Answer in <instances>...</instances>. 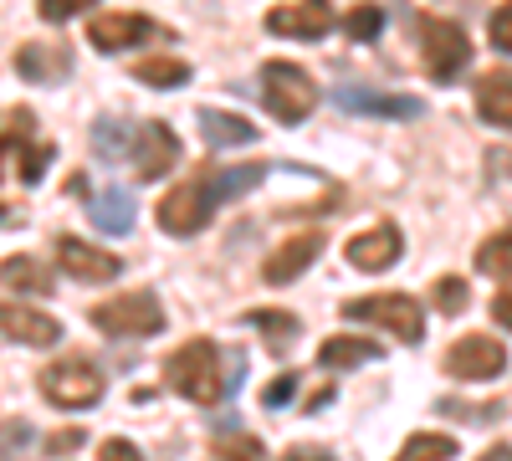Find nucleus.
Wrapping results in <instances>:
<instances>
[{"label": "nucleus", "mask_w": 512, "mask_h": 461, "mask_svg": "<svg viewBox=\"0 0 512 461\" xmlns=\"http://www.w3.org/2000/svg\"><path fill=\"white\" fill-rule=\"evenodd\" d=\"M164 385L185 395L190 405H221L226 395V364H221V344L216 339H185L175 354L164 359Z\"/></svg>", "instance_id": "nucleus-1"}, {"label": "nucleus", "mask_w": 512, "mask_h": 461, "mask_svg": "<svg viewBox=\"0 0 512 461\" xmlns=\"http://www.w3.org/2000/svg\"><path fill=\"white\" fill-rule=\"evenodd\" d=\"M103 369L88 354H62L41 369V400L57 410H93L103 400Z\"/></svg>", "instance_id": "nucleus-2"}, {"label": "nucleus", "mask_w": 512, "mask_h": 461, "mask_svg": "<svg viewBox=\"0 0 512 461\" xmlns=\"http://www.w3.org/2000/svg\"><path fill=\"white\" fill-rule=\"evenodd\" d=\"M318 98L323 93H318V82H313L308 67H297L287 57L262 67V103H267V113L277 123H287V129H292V123H303V118H313Z\"/></svg>", "instance_id": "nucleus-3"}, {"label": "nucleus", "mask_w": 512, "mask_h": 461, "mask_svg": "<svg viewBox=\"0 0 512 461\" xmlns=\"http://www.w3.org/2000/svg\"><path fill=\"white\" fill-rule=\"evenodd\" d=\"M88 323L103 333V339H154L164 328V303L154 298L149 287H134V292H118V298H103Z\"/></svg>", "instance_id": "nucleus-4"}, {"label": "nucleus", "mask_w": 512, "mask_h": 461, "mask_svg": "<svg viewBox=\"0 0 512 461\" xmlns=\"http://www.w3.org/2000/svg\"><path fill=\"white\" fill-rule=\"evenodd\" d=\"M420 67L431 82H456L466 67H472V36H466L456 21L446 16H420Z\"/></svg>", "instance_id": "nucleus-5"}, {"label": "nucleus", "mask_w": 512, "mask_h": 461, "mask_svg": "<svg viewBox=\"0 0 512 461\" xmlns=\"http://www.w3.org/2000/svg\"><path fill=\"white\" fill-rule=\"evenodd\" d=\"M344 318L354 323H374L400 344H420L425 339V308L410 298V292H369V298H349Z\"/></svg>", "instance_id": "nucleus-6"}, {"label": "nucleus", "mask_w": 512, "mask_h": 461, "mask_svg": "<svg viewBox=\"0 0 512 461\" xmlns=\"http://www.w3.org/2000/svg\"><path fill=\"white\" fill-rule=\"evenodd\" d=\"M154 221H159L164 236H200L210 221H216V195H210L205 180H185L154 205Z\"/></svg>", "instance_id": "nucleus-7"}, {"label": "nucleus", "mask_w": 512, "mask_h": 461, "mask_svg": "<svg viewBox=\"0 0 512 461\" xmlns=\"http://www.w3.org/2000/svg\"><path fill=\"white\" fill-rule=\"evenodd\" d=\"M441 369L451 374V380L487 385V380H497V374L507 369V349H502V339H492V333H466V339H456L441 354Z\"/></svg>", "instance_id": "nucleus-8"}, {"label": "nucleus", "mask_w": 512, "mask_h": 461, "mask_svg": "<svg viewBox=\"0 0 512 461\" xmlns=\"http://www.w3.org/2000/svg\"><path fill=\"white\" fill-rule=\"evenodd\" d=\"M134 180H144V185H154V180H164L169 170L180 164V134L169 129V123H139V144H134Z\"/></svg>", "instance_id": "nucleus-9"}, {"label": "nucleus", "mask_w": 512, "mask_h": 461, "mask_svg": "<svg viewBox=\"0 0 512 461\" xmlns=\"http://www.w3.org/2000/svg\"><path fill=\"white\" fill-rule=\"evenodd\" d=\"M344 257H349L359 272H390V267L405 257L400 226H395V221H374V226L354 231V236L344 241Z\"/></svg>", "instance_id": "nucleus-10"}, {"label": "nucleus", "mask_w": 512, "mask_h": 461, "mask_svg": "<svg viewBox=\"0 0 512 461\" xmlns=\"http://www.w3.org/2000/svg\"><path fill=\"white\" fill-rule=\"evenodd\" d=\"M149 36H169L159 21L139 16V11H103L88 21V41L98 52H128V47H144Z\"/></svg>", "instance_id": "nucleus-11"}, {"label": "nucleus", "mask_w": 512, "mask_h": 461, "mask_svg": "<svg viewBox=\"0 0 512 461\" xmlns=\"http://www.w3.org/2000/svg\"><path fill=\"white\" fill-rule=\"evenodd\" d=\"M57 267L72 282H118L123 277V257H113V251L82 241V236H57Z\"/></svg>", "instance_id": "nucleus-12"}, {"label": "nucleus", "mask_w": 512, "mask_h": 461, "mask_svg": "<svg viewBox=\"0 0 512 461\" xmlns=\"http://www.w3.org/2000/svg\"><path fill=\"white\" fill-rule=\"evenodd\" d=\"M333 26V0H287V6L267 11V31L287 41H323Z\"/></svg>", "instance_id": "nucleus-13"}, {"label": "nucleus", "mask_w": 512, "mask_h": 461, "mask_svg": "<svg viewBox=\"0 0 512 461\" xmlns=\"http://www.w3.org/2000/svg\"><path fill=\"white\" fill-rule=\"evenodd\" d=\"M0 339L26 344V349H52V344H62V323L26 303H0Z\"/></svg>", "instance_id": "nucleus-14"}, {"label": "nucleus", "mask_w": 512, "mask_h": 461, "mask_svg": "<svg viewBox=\"0 0 512 461\" xmlns=\"http://www.w3.org/2000/svg\"><path fill=\"white\" fill-rule=\"evenodd\" d=\"M333 103L349 108V113H364V118H390V123H410V118L425 113L420 98H410V93H379V88H338Z\"/></svg>", "instance_id": "nucleus-15"}, {"label": "nucleus", "mask_w": 512, "mask_h": 461, "mask_svg": "<svg viewBox=\"0 0 512 461\" xmlns=\"http://www.w3.org/2000/svg\"><path fill=\"white\" fill-rule=\"evenodd\" d=\"M323 257V236L318 231H303V236H287L272 257L262 262V282L267 287H287V282H297L313 262Z\"/></svg>", "instance_id": "nucleus-16"}, {"label": "nucleus", "mask_w": 512, "mask_h": 461, "mask_svg": "<svg viewBox=\"0 0 512 461\" xmlns=\"http://www.w3.org/2000/svg\"><path fill=\"white\" fill-rule=\"evenodd\" d=\"M477 93V118L487 129H507L512 134V67H492L472 82Z\"/></svg>", "instance_id": "nucleus-17"}, {"label": "nucleus", "mask_w": 512, "mask_h": 461, "mask_svg": "<svg viewBox=\"0 0 512 461\" xmlns=\"http://www.w3.org/2000/svg\"><path fill=\"white\" fill-rule=\"evenodd\" d=\"M379 359H384L379 339H364V333H333V339L318 344L323 369H359V364H379Z\"/></svg>", "instance_id": "nucleus-18"}, {"label": "nucleus", "mask_w": 512, "mask_h": 461, "mask_svg": "<svg viewBox=\"0 0 512 461\" xmlns=\"http://www.w3.org/2000/svg\"><path fill=\"white\" fill-rule=\"evenodd\" d=\"M200 123V139L210 149H236V144H256V123H246L241 113H226V108H200L195 113Z\"/></svg>", "instance_id": "nucleus-19"}, {"label": "nucleus", "mask_w": 512, "mask_h": 461, "mask_svg": "<svg viewBox=\"0 0 512 461\" xmlns=\"http://www.w3.org/2000/svg\"><path fill=\"white\" fill-rule=\"evenodd\" d=\"M67 67H72V57H67V47H57V41H31V47L16 52V72L26 82H62Z\"/></svg>", "instance_id": "nucleus-20"}, {"label": "nucleus", "mask_w": 512, "mask_h": 461, "mask_svg": "<svg viewBox=\"0 0 512 461\" xmlns=\"http://www.w3.org/2000/svg\"><path fill=\"white\" fill-rule=\"evenodd\" d=\"M0 287H11V292H41L47 298L52 292V267L31 257V251H21V257H6L0 262Z\"/></svg>", "instance_id": "nucleus-21"}, {"label": "nucleus", "mask_w": 512, "mask_h": 461, "mask_svg": "<svg viewBox=\"0 0 512 461\" xmlns=\"http://www.w3.org/2000/svg\"><path fill=\"white\" fill-rule=\"evenodd\" d=\"M134 144H139V123L134 118H98L93 123V149L108 159V164H118L123 154H134Z\"/></svg>", "instance_id": "nucleus-22"}, {"label": "nucleus", "mask_w": 512, "mask_h": 461, "mask_svg": "<svg viewBox=\"0 0 512 461\" xmlns=\"http://www.w3.org/2000/svg\"><path fill=\"white\" fill-rule=\"evenodd\" d=\"M262 164H236V170H205L200 180L210 185V195H216V205L221 200H236V195H246V190H256L262 185Z\"/></svg>", "instance_id": "nucleus-23"}, {"label": "nucleus", "mask_w": 512, "mask_h": 461, "mask_svg": "<svg viewBox=\"0 0 512 461\" xmlns=\"http://www.w3.org/2000/svg\"><path fill=\"white\" fill-rule=\"evenodd\" d=\"M93 226L108 231V236H128L134 231V200H128L123 190H103L93 200Z\"/></svg>", "instance_id": "nucleus-24"}, {"label": "nucleus", "mask_w": 512, "mask_h": 461, "mask_svg": "<svg viewBox=\"0 0 512 461\" xmlns=\"http://www.w3.org/2000/svg\"><path fill=\"white\" fill-rule=\"evenodd\" d=\"M246 323H251L256 333H262L272 354H282L287 344H297V333H303L292 313H277V308H256V313H246Z\"/></svg>", "instance_id": "nucleus-25"}, {"label": "nucleus", "mask_w": 512, "mask_h": 461, "mask_svg": "<svg viewBox=\"0 0 512 461\" xmlns=\"http://www.w3.org/2000/svg\"><path fill=\"white\" fill-rule=\"evenodd\" d=\"M205 461H267V446L251 431H226L205 446Z\"/></svg>", "instance_id": "nucleus-26"}, {"label": "nucleus", "mask_w": 512, "mask_h": 461, "mask_svg": "<svg viewBox=\"0 0 512 461\" xmlns=\"http://www.w3.org/2000/svg\"><path fill=\"white\" fill-rule=\"evenodd\" d=\"M134 77L144 82V88H185V82H190V62H180V57H144L134 67Z\"/></svg>", "instance_id": "nucleus-27"}, {"label": "nucleus", "mask_w": 512, "mask_h": 461, "mask_svg": "<svg viewBox=\"0 0 512 461\" xmlns=\"http://www.w3.org/2000/svg\"><path fill=\"white\" fill-rule=\"evenodd\" d=\"M451 456H456V436H446V431H415L400 446L395 461H451Z\"/></svg>", "instance_id": "nucleus-28"}, {"label": "nucleus", "mask_w": 512, "mask_h": 461, "mask_svg": "<svg viewBox=\"0 0 512 461\" xmlns=\"http://www.w3.org/2000/svg\"><path fill=\"white\" fill-rule=\"evenodd\" d=\"M477 272H487V277H512V231L487 236V241L477 246Z\"/></svg>", "instance_id": "nucleus-29"}, {"label": "nucleus", "mask_w": 512, "mask_h": 461, "mask_svg": "<svg viewBox=\"0 0 512 461\" xmlns=\"http://www.w3.org/2000/svg\"><path fill=\"white\" fill-rule=\"evenodd\" d=\"M384 31V11L374 6V0H359V6L344 11V36L349 41H374Z\"/></svg>", "instance_id": "nucleus-30"}, {"label": "nucleus", "mask_w": 512, "mask_h": 461, "mask_svg": "<svg viewBox=\"0 0 512 461\" xmlns=\"http://www.w3.org/2000/svg\"><path fill=\"white\" fill-rule=\"evenodd\" d=\"M31 446H41V441H36V431L26 421H6V426H0V461H21Z\"/></svg>", "instance_id": "nucleus-31"}, {"label": "nucleus", "mask_w": 512, "mask_h": 461, "mask_svg": "<svg viewBox=\"0 0 512 461\" xmlns=\"http://www.w3.org/2000/svg\"><path fill=\"white\" fill-rule=\"evenodd\" d=\"M431 298H436V308H441V313H461L466 303H472V287H466L456 272H446V277H436Z\"/></svg>", "instance_id": "nucleus-32"}, {"label": "nucleus", "mask_w": 512, "mask_h": 461, "mask_svg": "<svg viewBox=\"0 0 512 461\" xmlns=\"http://www.w3.org/2000/svg\"><path fill=\"white\" fill-rule=\"evenodd\" d=\"M31 129H36L31 108H11L6 118H0V149H6V144H26V139H31Z\"/></svg>", "instance_id": "nucleus-33"}, {"label": "nucleus", "mask_w": 512, "mask_h": 461, "mask_svg": "<svg viewBox=\"0 0 512 461\" xmlns=\"http://www.w3.org/2000/svg\"><path fill=\"white\" fill-rule=\"evenodd\" d=\"M487 36H492V47L512 57V0H502V6L487 16Z\"/></svg>", "instance_id": "nucleus-34"}, {"label": "nucleus", "mask_w": 512, "mask_h": 461, "mask_svg": "<svg viewBox=\"0 0 512 461\" xmlns=\"http://www.w3.org/2000/svg\"><path fill=\"white\" fill-rule=\"evenodd\" d=\"M88 6H98V0H36V11H41V21H52V26H62V21H72V16H82Z\"/></svg>", "instance_id": "nucleus-35"}, {"label": "nucleus", "mask_w": 512, "mask_h": 461, "mask_svg": "<svg viewBox=\"0 0 512 461\" xmlns=\"http://www.w3.org/2000/svg\"><path fill=\"white\" fill-rule=\"evenodd\" d=\"M47 159H52V144H41V149H36V144H26V154H21V180H26V185H36L41 175H47Z\"/></svg>", "instance_id": "nucleus-36"}, {"label": "nucleus", "mask_w": 512, "mask_h": 461, "mask_svg": "<svg viewBox=\"0 0 512 461\" xmlns=\"http://www.w3.org/2000/svg\"><path fill=\"white\" fill-rule=\"evenodd\" d=\"M292 395H297V374L287 369V374H277V380H272V385L262 390V405H267V410H282V405H287Z\"/></svg>", "instance_id": "nucleus-37"}, {"label": "nucleus", "mask_w": 512, "mask_h": 461, "mask_svg": "<svg viewBox=\"0 0 512 461\" xmlns=\"http://www.w3.org/2000/svg\"><path fill=\"white\" fill-rule=\"evenodd\" d=\"M98 461H144V456H139V446H134V441L108 436V441L98 446Z\"/></svg>", "instance_id": "nucleus-38"}, {"label": "nucleus", "mask_w": 512, "mask_h": 461, "mask_svg": "<svg viewBox=\"0 0 512 461\" xmlns=\"http://www.w3.org/2000/svg\"><path fill=\"white\" fill-rule=\"evenodd\" d=\"M77 446H82V431H52L47 441H41V451H47V456H67Z\"/></svg>", "instance_id": "nucleus-39"}, {"label": "nucleus", "mask_w": 512, "mask_h": 461, "mask_svg": "<svg viewBox=\"0 0 512 461\" xmlns=\"http://www.w3.org/2000/svg\"><path fill=\"white\" fill-rule=\"evenodd\" d=\"M282 461H333V451L328 446H318V441H303V446H287V456Z\"/></svg>", "instance_id": "nucleus-40"}, {"label": "nucleus", "mask_w": 512, "mask_h": 461, "mask_svg": "<svg viewBox=\"0 0 512 461\" xmlns=\"http://www.w3.org/2000/svg\"><path fill=\"white\" fill-rule=\"evenodd\" d=\"M492 318H497L502 328H512V287H502L497 298H492Z\"/></svg>", "instance_id": "nucleus-41"}, {"label": "nucleus", "mask_w": 512, "mask_h": 461, "mask_svg": "<svg viewBox=\"0 0 512 461\" xmlns=\"http://www.w3.org/2000/svg\"><path fill=\"white\" fill-rule=\"evenodd\" d=\"M323 405H333V385H328V390H318V395H313V405H308V410H323Z\"/></svg>", "instance_id": "nucleus-42"}, {"label": "nucleus", "mask_w": 512, "mask_h": 461, "mask_svg": "<svg viewBox=\"0 0 512 461\" xmlns=\"http://www.w3.org/2000/svg\"><path fill=\"white\" fill-rule=\"evenodd\" d=\"M482 461H512V446H492V451H487Z\"/></svg>", "instance_id": "nucleus-43"}, {"label": "nucleus", "mask_w": 512, "mask_h": 461, "mask_svg": "<svg viewBox=\"0 0 512 461\" xmlns=\"http://www.w3.org/2000/svg\"><path fill=\"white\" fill-rule=\"evenodd\" d=\"M0 221H6V205H0Z\"/></svg>", "instance_id": "nucleus-44"}]
</instances>
